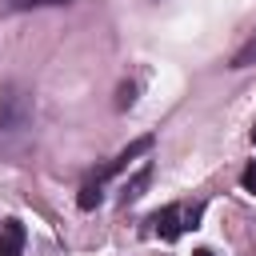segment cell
Listing matches in <instances>:
<instances>
[{"mask_svg": "<svg viewBox=\"0 0 256 256\" xmlns=\"http://www.w3.org/2000/svg\"><path fill=\"white\" fill-rule=\"evenodd\" d=\"M28 128H32V112H28V100L20 96V92H8L4 96V104H0V148H12V140L8 136H28Z\"/></svg>", "mask_w": 256, "mask_h": 256, "instance_id": "1", "label": "cell"}, {"mask_svg": "<svg viewBox=\"0 0 256 256\" xmlns=\"http://www.w3.org/2000/svg\"><path fill=\"white\" fill-rule=\"evenodd\" d=\"M196 220H200V204H196V208L168 204V208H160V212L152 216V224H156V232H160L164 240H176L184 228H196Z\"/></svg>", "mask_w": 256, "mask_h": 256, "instance_id": "2", "label": "cell"}, {"mask_svg": "<svg viewBox=\"0 0 256 256\" xmlns=\"http://www.w3.org/2000/svg\"><path fill=\"white\" fill-rule=\"evenodd\" d=\"M148 148H152V136H140V140H136V144H128V148H124V152H120V156H116V160H112L108 168H100V172H96V180L104 184L108 176L124 172V168H128V160H136V156H140V152H148Z\"/></svg>", "mask_w": 256, "mask_h": 256, "instance_id": "3", "label": "cell"}, {"mask_svg": "<svg viewBox=\"0 0 256 256\" xmlns=\"http://www.w3.org/2000/svg\"><path fill=\"white\" fill-rule=\"evenodd\" d=\"M0 256H24V224L20 220L0 224Z\"/></svg>", "mask_w": 256, "mask_h": 256, "instance_id": "4", "label": "cell"}, {"mask_svg": "<svg viewBox=\"0 0 256 256\" xmlns=\"http://www.w3.org/2000/svg\"><path fill=\"white\" fill-rule=\"evenodd\" d=\"M48 4H72V0H0V12H28V8H48Z\"/></svg>", "mask_w": 256, "mask_h": 256, "instance_id": "5", "label": "cell"}, {"mask_svg": "<svg viewBox=\"0 0 256 256\" xmlns=\"http://www.w3.org/2000/svg\"><path fill=\"white\" fill-rule=\"evenodd\" d=\"M100 188H104V184H100V180H96V176H92V180H88V184H84V188H80V208H84V212H88V208H96V204H100V196H104V192H100Z\"/></svg>", "mask_w": 256, "mask_h": 256, "instance_id": "6", "label": "cell"}, {"mask_svg": "<svg viewBox=\"0 0 256 256\" xmlns=\"http://www.w3.org/2000/svg\"><path fill=\"white\" fill-rule=\"evenodd\" d=\"M148 180H152V168H140V172H136V180H128V184H124V204H128V200H136V196L144 192V184H148Z\"/></svg>", "mask_w": 256, "mask_h": 256, "instance_id": "7", "label": "cell"}, {"mask_svg": "<svg viewBox=\"0 0 256 256\" xmlns=\"http://www.w3.org/2000/svg\"><path fill=\"white\" fill-rule=\"evenodd\" d=\"M252 64H256V36H248L244 48L232 56V68H252Z\"/></svg>", "mask_w": 256, "mask_h": 256, "instance_id": "8", "label": "cell"}, {"mask_svg": "<svg viewBox=\"0 0 256 256\" xmlns=\"http://www.w3.org/2000/svg\"><path fill=\"white\" fill-rule=\"evenodd\" d=\"M240 184H244V192H256V160L240 172Z\"/></svg>", "mask_w": 256, "mask_h": 256, "instance_id": "9", "label": "cell"}, {"mask_svg": "<svg viewBox=\"0 0 256 256\" xmlns=\"http://www.w3.org/2000/svg\"><path fill=\"white\" fill-rule=\"evenodd\" d=\"M192 256H212V252H208V248H196V252H192Z\"/></svg>", "mask_w": 256, "mask_h": 256, "instance_id": "10", "label": "cell"}, {"mask_svg": "<svg viewBox=\"0 0 256 256\" xmlns=\"http://www.w3.org/2000/svg\"><path fill=\"white\" fill-rule=\"evenodd\" d=\"M252 140H256V128H252Z\"/></svg>", "mask_w": 256, "mask_h": 256, "instance_id": "11", "label": "cell"}]
</instances>
